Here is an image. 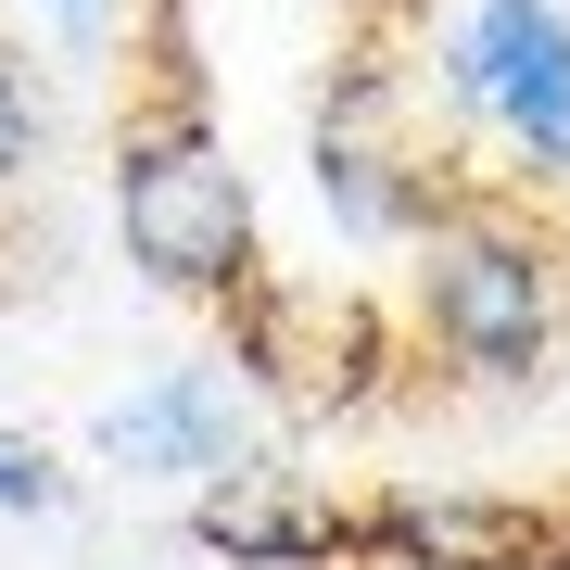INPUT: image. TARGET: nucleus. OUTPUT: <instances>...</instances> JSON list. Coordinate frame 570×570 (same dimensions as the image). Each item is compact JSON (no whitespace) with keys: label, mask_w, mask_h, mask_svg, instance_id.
Masks as SVG:
<instances>
[{"label":"nucleus","mask_w":570,"mask_h":570,"mask_svg":"<svg viewBox=\"0 0 570 570\" xmlns=\"http://www.w3.org/2000/svg\"><path fill=\"white\" fill-rule=\"evenodd\" d=\"M51 13H63V26H89V13H102V0H51Z\"/></svg>","instance_id":"6e6552de"},{"label":"nucleus","mask_w":570,"mask_h":570,"mask_svg":"<svg viewBox=\"0 0 570 570\" xmlns=\"http://www.w3.org/2000/svg\"><path fill=\"white\" fill-rule=\"evenodd\" d=\"M444 89L456 115L508 127L532 178H570V13L558 0H469L444 26Z\"/></svg>","instance_id":"7ed1b4c3"},{"label":"nucleus","mask_w":570,"mask_h":570,"mask_svg":"<svg viewBox=\"0 0 570 570\" xmlns=\"http://www.w3.org/2000/svg\"><path fill=\"white\" fill-rule=\"evenodd\" d=\"M190 546L228 558V570H367L355 508L317 494L305 469H279V456H254V469H228V482L190 494Z\"/></svg>","instance_id":"39448f33"},{"label":"nucleus","mask_w":570,"mask_h":570,"mask_svg":"<svg viewBox=\"0 0 570 570\" xmlns=\"http://www.w3.org/2000/svg\"><path fill=\"white\" fill-rule=\"evenodd\" d=\"M39 153H51V102H39V77H26V51L0 39V204L39 178Z\"/></svg>","instance_id":"423d86ee"},{"label":"nucleus","mask_w":570,"mask_h":570,"mask_svg":"<svg viewBox=\"0 0 570 570\" xmlns=\"http://www.w3.org/2000/svg\"><path fill=\"white\" fill-rule=\"evenodd\" d=\"M558 330H570V242L546 216H520V204L456 190L419 228V343L456 381L508 393V381H546Z\"/></svg>","instance_id":"f257e3e1"},{"label":"nucleus","mask_w":570,"mask_h":570,"mask_svg":"<svg viewBox=\"0 0 570 570\" xmlns=\"http://www.w3.org/2000/svg\"><path fill=\"white\" fill-rule=\"evenodd\" d=\"M115 242L178 305H242L254 292V190H242V165H228L190 77L153 89L115 127Z\"/></svg>","instance_id":"f03ea898"},{"label":"nucleus","mask_w":570,"mask_h":570,"mask_svg":"<svg viewBox=\"0 0 570 570\" xmlns=\"http://www.w3.org/2000/svg\"><path fill=\"white\" fill-rule=\"evenodd\" d=\"M367 570H406V558H367Z\"/></svg>","instance_id":"1a4fd4ad"},{"label":"nucleus","mask_w":570,"mask_h":570,"mask_svg":"<svg viewBox=\"0 0 570 570\" xmlns=\"http://www.w3.org/2000/svg\"><path fill=\"white\" fill-rule=\"evenodd\" d=\"M63 508H77V482L39 444H0V520H63Z\"/></svg>","instance_id":"0eeeda50"},{"label":"nucleus","mask_w":570,"mask_h":570,"mask_svg":"<svg viewBox=\"0 0 570 570\" xmlns=\"http://www.w3.org/2000/svg\"><path fill=\"white\" fill-rule=\"evenodd\" d=\"M127 482H228V469H254L266 456V431H254V367L242 355H190V367H165V381H140L127 406H102V431H89Z\"/></svg>","instance_id":"20e7f679"}]
</instances>
